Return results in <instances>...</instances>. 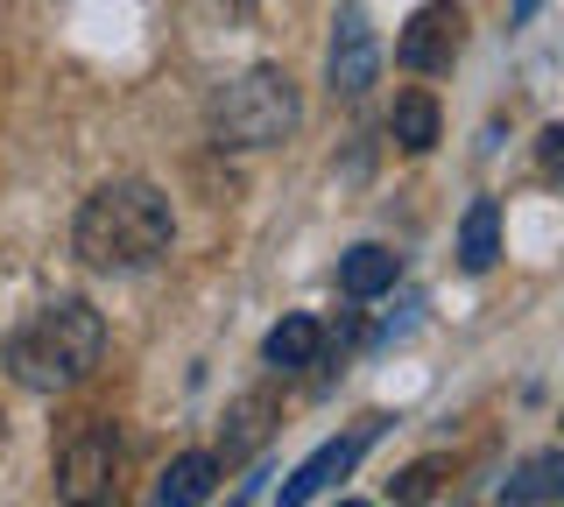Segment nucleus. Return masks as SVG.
<instances>
[{
    "instance_id": "f257e3e1",
    "label": "nucleus",
    "mask_w": 564,
    "mask_h": 507,
    "mask_svg": "<svg viewBox=\"0 0 564 507\" xmlns=\"http://www.w3.org/2000/svg\"><path fill=\"white\" fill-rule=\"evenodd\" d=\"M8 374L29 395H70L78 381H93V366L106 360V318L85 296H57L35 318H22L8 331Z\"/></svg>"
},
{
    "instance_id": "f03ea898",
    "label": "nucleus",
    "mask_w": 564,
    "mask_h": 507,
    "mask_svg": "<svg viewBox=\"0 0 564 507\" xmlns=\"http://www.w3.org/2000/svg\"><path fill=\"white\" fill-rule=\"evenodd\" d=\"M170 233H176V219H170L163 190L141 184V177H113L78 205L70 247H78L85 268L113 275V268H149L155 254H170Z\"/></svg>"
},
{
    "instance_id": "7ed1b4c3",
    "label": "nucleus",
    "mask_w": 564,
    "mask_h": 507,
    "mask_svg": "<svg viewBox=\"0 0 564 507\" xmlns=\"http://www.w3.org/2000/svg\"><path fill=\"white\" fill-rule=\"evenodd\" d=\"M296 120H304V99H296L290 71H275V64L226 78L205 107V128L219 148H275L282 134H296Z\"/></svg>"
},
{
    "instance_id": "20e7f679",
    "label": "nucleus",
    "mask_w": 564,
    "mask_h": 507,
    "mask_svg": "<svg viewBox=\"0 0 564 507\" xmlns=\"http://www.w3.org/2000/svg\"><path fill=\"white\" fill-rule=\"evenodd\" d=\"M113 486H120V430L106 416H85L57 444V500L64 507H106Z\"/></svg>"
},
{
    "instance_id": "39448f33",
    "label": "nucleus",
    "mask_w": 564,
    "mask_h": 507,
    "mask_svg": "<svg viewBox=\"0 0 564 507\" xmlns=\"http://www.w3.org/2000/svg\"><path fill=\"white\" fill-rule=\"evenodd\" d=\"M458 49H466V8L458 0H423L410 14V29L395 36V64L416 78H437L458 64Z\"/></svg>"
},
{
    "instance_id": "423d86ee",
    "label": "nucleus",
    "mask_w": 564,
    "mask_h": 507,
    "mask_svg": "<svg viewBox=\"0 0 564 507\" xmlns=\"http://www.w3.org/2000/svg\"><path fill=\"white\" fill-rule=\"evenodd\" d=\"M375 437H381V416H360V423H352L346 437H332V444H317L304 465L290 472V480H282V494H275V507H311L317 494H325V486H339L352 465L367 459V451H375Z\"/></svg>"
},
{
    "instance_id": "0eeeda50",
    "label": "nucleus",
    "mask_w": 564,
    "mask_h": 507,
    "mask_svg": "<svg viewBox=\"0 0 564 507\" xmlns=\"http://www.w3.org/2000/svg\"><path fill=\"white\" fill-rule=\"evenodd\" d=\"M381 78V43L375 29H367V8H339V22H332V49H325V85L332 99H367V85Z\"/></svg>"
},
{
    "instance_id": "6e6552de",
    "label": "nucleus",
    "mask_w": 564,
    "mask_h": 507,
    "mask_svg": "<svg viewBox=\"0 0 564 507\" xmlns=\"http://www.w3.org/2000/svg\"><path fill=\"white\" fill-rule=\"evenodd\" d=\"M219 480H226L219 451H184V459H170L163 480H155V507H198V500L219 494Z\"/></svg>"
},
{
    "instance_id": "1a4fd4ad",
    "label": "nucleus",
    "mask_w": 564,
    "mask_h": 507,
    "mask_svg": "<svg viewBox=\"0 0 564 507\" xmlns=\"http://www.w3.org/2000/svg\"><path fill=\"white\" fill-rule=\"evenodd\" d=\"M269 430H275V395H269V388L240 395L234 409H226V437H219V459H226V465H240L247 451H261V444H269Z\"/></svg>"
},
{
    "instance_id": "9d476101",
    "label": "nucleus",
    "mask_w": 564,
    "mask_h": 507,
    "mask_svg": "<svg viewBox=\"0 0 564 507\" xmlns=\"http://www.w3.org/2000/svg\"><path fill=\"white\" fill-rule=\"evenodd\" d=\"M508 507H564V451H536L501 480Z\"/></svg>"
},
{
    "instance_id": "9b49d317",
    "label": "nucleus",
    "mask_w": 564,
    "mask_h": 507,
    "mask_svg": "<svg viewBox=\"0 0 564 507\" xmlns=\"http://www.w3.org/2000/svg\"><path fill=\"white\" fill-rule=\"evenodd\" d=\"M388 134H395L402 155H431L437 148V99L410 85V92H395V107H388Z\"/></svg>"
},
{
    "instance_id": "f8f14e48",
    "label": "nucleus",
    "mask_w": 564,
    "mask_h": 507,
    "mask_svg": "<svg viewBox=\"0 0 564 507\" xmlns=\"http://www.w3.org/2000/svg\"><path fill=\"white\" fill-rule=\"evenodd\" d=\"M494 254H501V205H494V198H473L466 219H458V268H466V275H487Z\"/></svg>"
},
{
    "instance_id": "ddd939ff",
    "label": "nucleus",
    "mask_w": 564,
    "mask_h": 507,
    "mask_svg": "<svg viewBox=\"0 0 564 507\" xmlns=\"http://www.w3.org/2000/svg\"><path fill=\"white\" fill-rule=\"evenodd\" d=\"M269 366H282V374H296V366H311L317 353H325V324L317 318H282L275 331H269Z\"/></svg>"
},
{
    "instance_id": "4468645a",
    "label": "nucleus",
    "mask_w": 564,
    "mask_h": 507,
    "mask_svg": "<svg viewBox=\"0 0 564 507\" xmlns=\"http://www.w3.org/2000/svg\"><path fill=\"white\" fill-rule=\"evenodd\" d=\"M339 289L352 296V304L395 289V254H388V247H352V254L339 261Z\"/></svg>"
},
{
    "instance_id": "2eb2a0df",
    "label": "nucleus",
    "mask_w": 564,
    "mask_h": 507,
    "mask_svg": "<svg viewBox=\"0 0 564 507\" xmlns=\"http://www.w3.org/2000/svg\"><path fill=\"white\" fill-rule=\"evenodd\" d=\"M437 486H445V459H416V465H402L395 480H388V500L423 507V500H437Z\"/></svg>"
},
{
    "instance_id": "dca6fc26",
    "label": "nucleus",
    "mask_w": 564,
    "mask_h": 507,
    "mask_svg": "<svg viewBox=\"0 0 564 507\" xmlns=\"http://www.w3.org/2000/svg\"><path fill=\"white\" fill-rule=\"evenodd\" d=\"M536 177L543 184H564V120L536 134Z\"/></svg>"
},
{
    "instance_id": "f3484780",
    "label": "nucleus",
    "mask_w": 564,
    "mask_h": 507,
    "mask_svg": "<svg viewBox=\"0 0 564 507\" xmlns=\"http://www.w3.org/2000/svg\"><path fill=\"white\" fill-rule=\"evenodd\" d=\"M536 8H543V0H508V22L522 29V22H529V14H536Z\"/></svg>"
},
{
    "instance_id": "a211bd4d",
    "label": "nucleus",
    "mask_w": 564,
    "mask_h": 507,
    "mask_svg": "<svg viewBox=\"0 0 564 507\" xmlns=\"http://www.w3.org/2000/svg\"><path fill=\"white\" fill-rule=\"evenodd\" d=\"M339 507H367V500H339Z\"/></svg>"
}]
</instances>
